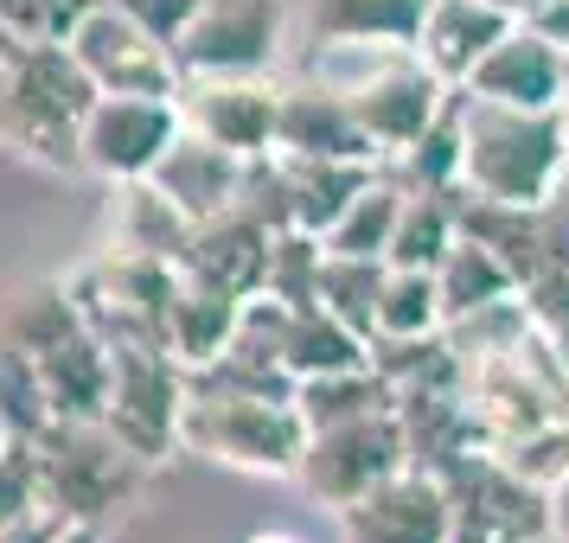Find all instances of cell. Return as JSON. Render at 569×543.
Masks as SVG:
<instances>
[{
    "label": "cell",
    "instance_id": "1",
    "mask_svg": "<svg viewBox=\"0 0 569 543\" xmlns=\"http://www.w3.org/2000/svg\"><path fill=\"white\" fill-rule=\"evenodd\" d=\"M97 78L71 46H0V141L46 173H83V122L97 109Z\"/></svg>",
    "mask_w": 569,
    "mask_h": 543
},
{
    "label": "cell",
    "instance_id": "2",
    "mask_svg": "<svg viewBox=\"0 0 569 543\" xmlns=\"http://www.w3.org/2000/svg\"><path fill=\"white\" fill-rule=\"evenodd\" d=\"M563 180V109H518L461 90V192L492 205H543Z\"/></svg>",
    "mask_w": 569,
    "mask_h": 543
},
{
    "label": "cell",
    "instance_id": "3",
    "mask_svg": "<svg viewBox=\"0 0 569 543\" xmlns=\"http://www.w3.org/2000/svg\"><path fill=\"white\" fill-rule=\"evenodd\" d=\"M7 345L32 359L58 422H90V415L109 410L116 345L90 326V313L78 308L71 282L13 288V301H7Z\"/></svg>",
    "mask_w": 569,
    "mask_h": 543
},
{
    "label": "cell",
    "instance_id": "4",
    "mask_svg": "<svg viewBox=\"0 0 569 543\" xmlns=\"http://www.w3.org/2000/svg\"><path fill=\"white\" fill-rule=\"evenodd\" d=\"M39 461H46V505L64 524H90V531H103L109 517L141 505V492L154 480V461L134 454L103 415L52 422L39 435Z\"/></svg>",
    "mask_w": 569,
    "mask_h": 543
},
{
    "label": "cell",
    "instance_id": "5",
    "mask_svg": "<svg viewBox=\"0 0 569 543\" xmlns=\"http://www.w3.org/2000/svg\"><path fill=\"white\" fill-rule=\"evenodd\" d=\"M308 415L295 396H224V390H192L180 422V448L231 473H269L295 480L308 454Z\"/></svg>",
    "mask_w": 569,
    "mask_h": 543
},
{
    "label": "cell",
    "instance_id": "6",
    "mask_svg": "<svg viewBox=\"0 0 569 543\" xmlns=\"http://www.w3.org/2000/svg\"><path fill=\"white\" fill-rule=\"evenodd\" d=\"M339 52L359 58V71H346V78H333V83L352 97L365 134L378 141L385 160L403 154L416 134L436 129V115L455 103V90H461V83L441 78L416 46H339Z\"/></svg>",
    "mask_w": 569,
    "mask_h": 543
},
{
    "label": "cell",
    "instance_id": "7",
    "mask_svg": "<svg viewBox=\"0 0 569 543\" xmlns=\"http://www.w3.org/2000/svg\"><path fill=\"white\" fill-rule=\"evenodd\" d=\"M78 308L90 313V326L109 345H167V308H173V288L180 269L154 257H129V250H97V257L64 275Z\"/></svg>",
    "mask_w": 569,
    "mask_h": 543
},
{
    "label": "cell",
    "instance_id": "8",
    "mask_svg": "<svg viewBox=\"0 0 569 543\" xmlns=\"http://www.w3.org/2000/svg\"><path fill=\"white\" fill-rule=\"evenodd\" d=\"M410 466V441H403V415L397 410H371L333 429H313L308 454H301V492L327 512H346L352 499H365L371 486H385L390 473Z\"/></svg>",
    "mask_w": 569,
    "mask_h": 543
},
{
    "label": "cell",
    "instance_id": "9",
    "mask_svg": "<svg viewBox=\"0 0 569 543\" xmlns=\"http://www.w3.org/2000/svg\"><path fill=\"white\" fill-rule=\"evenodd\" d=\"M192 403V371L167 345H116V378H109L103 422L129 441L134 454L167 461L180 448V422Z\"/></svg>",
    "mask_w": 569,
    "mask_h": 543
},
{
    "label": "cell",
    "instance_id": "10",
    "mask_svg": "<svg viewBox=\"0 0 569 543\" xmlns=\"http://www.w3.org/2000/svg\"><path fill=\"white\" fill-rule=\"evenodd\" d=\"M288 46V0H206L173 39L186 78H269Z\"/></svg>",
    "mask_w": 569,
    "mask_h": 543
},
{
    "label": "cell",
    "instance_id": "11",
    "mask_svg": "<svg viewBox=\"0 0 569 543\" xmlns=\"http://www.w3.org/2000/svg\"><path fill=\"white\" fill-rule=\"evenodd\" d=\"M441 480H448V499H455V543H531L557 524L550 492L518 480L492 448L467 454Z\"/></svg>",
    "mask_w": 569,
    "mask_h": 543
},
{
    "label": "cell",
    "instance_id": "12",
    "mask_svg": "<svg viewBox=\"0 0 569 543\" xmlns=\"http://www.w3.org/2000/svg\"><path fill=\"white\" fill-rule=\"evenodd\" d=\"M71 52H78V64L97 78L103 97H180V83H186L173 39L154 32V27H141L134 13L109 7V0L78 27Z\"/></svg>",
    "mask_w": 569,
    "mask_h": 543
},
{
    "label": "cell",
    "instance_id": "13",
    "mask_svg": "<svg viewBox=\"0 0 569 543\" xmlns=\"http://www.w3.org/2000/svg\"><path fill=\"white\" fill-rule=\"evenodd\" d=\"M180 103L173 97H97L83 122V173L97 180H148L160 154L180 141Z\"/></svg>",
    "mask_w": 569,
    "mask_h": 543
},
{
    "label": "cell",
    "instance_id": "14",
    "mask_svg": "<svg viewBox=\"0 0 569 543\" xmlns=\"http://www.w3.org/2000/svg\"><path fill=\"white\" fill-rule=\"evenodd\" d=\"M339 543H455V499L429 466H403L339 512Z\"/></svg>",
    "mask_w": 569,
    "mask_h": 543
},
{
    "label": "cell",
    "instance_id": "15",
    "mask_svg": "<svg viewBox=\"0 0 569 543\" xmlns=\"http://www.w3.org/2000/svg\"><path fill=\"white\" fill-rule=\"evenodd\" d=\"M180 122L243 160L276 154V115H282V83L276 78H186L180 83Z\"/></svg>",
    "mask_w": 569,
    "mask_h": 543
},
{
    "label": "cell",
    "instance_id": "16",
    "mask_svg": "<svg viewBox=\"0 0 569 543\" xmlns=\"http://www.w3.org/2000/svg\"><path fill=\"white\" fill-rule=\"evenodd\" d=\"M276 154L295 160H385L365 134L352 97L333 78L282 83V115H276Z\"/></svg>",
    "mask_w": 569,
    "mask_h": 543
},
{
    "label": "cell",
    "instance_id": "17",
    "mask_svg": "<svg viewBox=\"0 0 569 543\" xmlns=\"http://www.w3.org/2000/svg\"><path fill=\"white\" fill-rule=\"evenodd\" d=\"M461 90L492 97V103H518V109H563L569 103V58H563V46H550L543 32H531L518 20V27L473 64V78H467Z\"/></svg>",
    "mask_w": 569,
    "mask_h": 543
},
{
    "label": "cell",
    "instance_id": "18",
    "mask_svg": "<svg viewBox=\"0 0 569 543\" xmlns=\"http://www.w3.org/2000/svg\"><path fill=\"white\" fill-rule=\"evenodd\" d=\"M269 250H276V231H269L262 218H250L243 205H231V211H218V218H206V224H192L180 275L250 301V294H262V282H269Z\"/></svg>",
    "mask_w": 569,
    "mask_h": 543
},
{
    "label": "cell",
    "instance_id": "19",
    "mask_svg": "<svg viewBox=\"0 0 569 543\" xmlns=\"http://www.w3.org/2000/svg\"><path fill=\"white\" fill-rule=\"evenodd\" d=\"M243 173H250L243 154H231V148H218V141H206V134H192V129H180V141L160 154V167L148 173V180H154L192 224H206V218H218V211H231L237 199H243Z\"/></svg>",
    "mask_w": 569,
    "mask_h": 543
},
{
    "label": "cell",
    "instance_id": "20",
    "mask_svg": "<svg viewBox=\"0 0 569 543\" xmlns=\"http://www.w3.org/2000/svg\"><path fill=\"white\" fill-rule=\"evenodd\" d=\"M397 415H403L410 466L455 473L467 454L487 448V429H480V415L467 403V390H403V396H397Z\"/></svg>",
    "mask_w": 569,
    "mask_h": 543
},
{
    "label": "cell",
    "instance_id": "21",
    "mask_svg": "<svg viewBox=\"0 0 569 543\" xmlns=\"http://www.w3.org/2000/svg\"><path fill=\"white\" fill-rule=\"evenodd\" d=\"M512 27L518 20L506 7H492V0H429V20H422L416 52L429 58L448 83H467L473 64H480Z\"/></svg>",
    "mask_w": 569,
    "mask_h": 543
},
{
    "label": "cell",
    "instance_id": "22",
    "mask_svg": "<svg viewBox=\"0 0 569 543\" xmlns=\"http://www.w3.org/2000/svg\"><path fill=\"white\" fill-rule=\"evenodd\" d=\"M186 243H192V218H186L154 180H116L109 185V250L129 257H154L180 269Z\"/></svg>",
    "mask_w": 569,
    "mask_h": 543
},
{
    "label": "cell",
    "instance_id": "23",
    "mask_svg": "<svg viewBox=\"0 0 569 543\" xmlns=\"http://www.w3.org/2000/svg\"><path fill=\"white\" fill-rule=\"evenodd\" d=\"M282 167H288L295 231H313V237L333 231L339 218H346V205L385 173V160H295V154H282Z\"/></svg>",
    "mask_w": 569,
    "mask_h": 543
},
{
    "label": "cell",
    "instance_id": "24",
    "mask_svg": "<svg viewBox=\"0 0 569 543\" xmlns=\"http://www.w3.org/2000/svg\"><path fill=\"white\" fill-rule=\"evenodd\" d=\"M313 46H416L429 0H313Z\"/></svg>",
    "mask_w": 569,
    "mask_h": 543
},
{
    "label": "cell",
    "instance_id": "25",
    "mask_svg": "<svg viewBox=\"0 0 569 543\" xmlns=\"http://www.w3.org/2000/svg\"><path fill=\"white\" fill-rule=\"evenodd\" d=\"M237 320H243V294H224V288H206V282H186L180 275L173 308H167V352L186 371H199V364H211L237 339Z\"/></svg>",
    "mask_w": 569,
    "mask_h": 543
},
{
    "label": "cell",
    "instance_id": "26",
    "mask_svg": "<svg viewBox=\"0 0 569 543\" xmlns=\"http://www.w3.org/2000/svg\"><path fill=\"white\" fill-rule=\"evenodd\" d=\"M436 288H441V313H448V320H467V313H480V308H492V301L518 294V275L492 243L461 231L455 250L436 262Z\"/></svg>",
    "mask_w": 569,
    "mask_h": 543
},
{
    "label": "cell",
    "instance_id": "27",
    "mask_svg": "<svg viewBox=\"0 0 569 543\" xmlns=\"http://www.w3.org/2000/svg\"><path fill=\"white\" fill-rule=\"evenodd\" d=\"M371 359V339L346 326L333 308H288V371L295 378H327V371H352Z\"/></svg>",
    "mask_w": 569,
    "mask_h": 543
},
{
    "label": "cell",
    "instance_id": "28",
    "mask_svg": "<svg viewBox=\"0 0 569 543\" xmlns=\"http://www.w3.org/2000/svg\"><path fill=\"white\" fill-rule=\"evenodd\" d=\"M295 410L308 415V429H333V422H352V415L371 410H397V390L378 364L365 359L352 371H327V378H301L295 384Z\"/></svg>",
    "mask_w": 569,
    "mask_h": 543
},
{
    "label": "cell",
    "instance_id": "29",
    "mask_svg": "<svg viewBox=\"0 0 569 543\" xmlns=\"http://www.w3.org/2000/svg\"><path fill=\"white\" fill-rule=\"evenodd\" d=\"M371 364L390 378V390H461L467 384V359L455 352L448 326L441 333H416V339H371Z\"/></svg>",
    "mask_w": 569,
    "mask_h": 543
},
{
    "label": "cell",
    "instance_id": "30",
    "mask_svg": "<svg viewBox=\"0 0 569 543\" xmlns=\"http://www.w3.org/2000/svg\"><path fill=\"white\" fill-rule=\"evenodd\" d=\"M461 237V199L455 192H410L397 237H390V269H436Z\"/></svg>",
    "mask_w": 569,
    "mask_h": 543
},
{
    "label": "cell",
    "instance_id": "31",
    "mask_svg": "<svg viewBox=\"0 0 569 543\" xmlns=\"http://www.w3.org/2000/svg\"><path fill=\"white\" fill-rule=\"evenodd\" d=\"M403 199H410V185L397 180V173H378V180L346 205V218L327 231V250H333V257H390V237H397Z\"/></svg>",
    "mask_w": 569,
    "mask_h": 543
},
{
    "label": "cell",
    "instance_id": "32",
    "mask_svg": "<svg viewBox=\"0 0 569 543\" xmlns=\"http://www.w3.org/2000/svg\"><path fill=\"white\" fill-rule=\"evenodd\" d=\"M390 262L385 257H333L320 269V308H333L346 326H359L365 339L378 333V294H385Z\"/></svg>",
    "mask_w": 569,
    "mask_h": 543
},
{
    "label": "cell",
    "instance_id": "33",
    "mask_svg": "<svg viewBox=\"0 0 569 543\" xmlns=\"http://www.w3.org/2000/svg\"><path fill=\"white\" fill-rule=\"evenodd\" d=\"M441 326H448V313H441L436 269H390L385 294H378V333L385 339H416V333H441Z\"/></svg>",
    "mask_w": 569,
    "mask_h": 543
},
{
    "label": "cell",
    "instance_id": "34",
    "mask_svg": "<svg viewBox=\"0 0 569 543\" xmlns=\"http://www.w3.org/2000/svg\"><path fill=\"white\" fill-rule=\"evenodd\" d=\"M320 269H327V237L276 231L262 294H276V301H288V308H313V301H320Z\"/></svg>",
    "mask_w": 569,
    "mask_h": 543
},
{
    "label": "cell",
    "instance_id": "35",
    "mask_svg": "<svg viewBox=\"0 0 569 543\" xmlns=\"http://www.w3.org/2000/svg\"><path fill=\"white\" fill-rule=\"evenodd\" d=\"M103 0H0V39H27V46H71L78 27Z\"/></svg>",
    "mask_w": 569,
    "mask_h": 543
},
{
    "label": "cell",
    "instance_id": "36",
    "mask_svg": "<svg viewBox=\"0 0 569 543\" xmlns=\"http://www.w3.org/2000/svg\"><path fill=\"white\" fill-rule=\"evenodd\" d=\"M0 422H7V435H46L58 422L52 396L39 384V371H32L27 352H13L7 345V359H0Z\"/></svg>",
    "mask_w": 569,
    "mask_h": 543
},
{
    "label": "cell",
    "instance_id": "37",
    "mask_svg": "<svg viewBox=\"0 0 569 543\" xmlns=\"http://www.w3.org/2000/svg\"><path fill=\"white\" fill-rule=\"evenodd\" d=\"M492 454H499V461L512 466L518 480H531V486L557 492V486L569 480V422L557 415V422H543V429H531V435L499 441Z\"/></svg>",
    "mask_w": 569,
    "mask_h": 543
},
{
    "label": "cell",
    "instance_id": "38",
    "mask_svg": "<svg viewBox=\"0 0 569 543\" xmlns=\"http://www.w3.org/2000/svg\"><path fill=\"white\" fill-rule=\"evenodd\" d=\"M109 7H122V13H134L141 27L167 32V39H180V32L192 27V13H199L206 0H109Z\"/></svg>",
    "mask_w": 569,
    "mask_h": 543
},
{
    "label": "cell",
    "instance_id": "39",
    "mask_svg": "<svg viewBox=\"0 0 569 543\" xmlns=\"http://www.w3.org/2000/svg\"><path fill=\"white\" fill-rule=\"evenodd\" d=\"M525 27L543 32L550 46H563V52H569V0H538V7L525 13Z\"/></svg>",
    "mask_w": 569,
    "mask_h": 543
},
{
    "label": "cell",
    "instance_id": "40",
    "mask_svg": "<svg viewBox=\"0 0 569 543\" xmlns=\"http://www.w3.org/2000/svg\"><path fill=\"white\" fill-rule=\"evenodd\" d=\"M58 543H103V531H90V524H71V531H64Z\"/></svg>",
    "mask_w": 569,
    "mask_h": 543
},
{
    "label": "cell",
    "instance_id": "41",
    "mask_svg": "<svg viewBox=\"0 0 569 543\" xmlns=\"http://www.w3.org/2000/svg\"><path fill=\"white\" fill-rule=\"evenodd\" d=\"M492 7H506V13H512V20H525V13H531V7H538V0H492Z\"/></svg>",
    "mask_w": 569,
    "mask_h": 543
},
{
    "label": "cell",
    "instance_id": "42",
    "mask_svg": "<svg viewBox=\"0 0 569 543\" xmlns=\"http://www.w3.org/2000/svg\"><path fill=\"white\" fill-rule=\"evenodd\" d=\"M531 543H569V531H557V524H550V531H543V537H531Z\"/></svg>",
    "mask_w": 569,
    "mask_h": 543
},
{
    "label": "cell",
    "instance_id": "43",
    "mask_svg": "<svg viewBox=\"0 0 569 543\" xmlns=\"http://www.w3.org/2000/svg\"><path fill=\"white\" fill-rule=\"evenodd\" d=\"M257 543H301V537H257Z\"/></svg>",
    "mask_w": 569,
    "mask_h": 543
},
{
    "label": "cell",
    "instance_id": "44",
    "mask_svg": "<svg viewBox=\"0 0 569 543\" xmlns=\"http://www.w3.org/2000/svg\"><path fill=\"white\" fill-rule=\"evenodd\" d=\"M563 134H569V103H563Z\"/></svg>",
    "mask_w": 569,
    "mask_h": 543
},
{
    "label": "cell",
    "instance_id": "45",
    "mask_svg": "<svg viewBox=\"0 0 569 543\" xmlns=\"http://www.w3.org/2000/svg\"><path fill=\"white\" fill-rule=\"evenodd\" d=\"M563 58H569V52H563Z\"/></svg>",
    "mask_w": 569,
    "mask_h": 543
}]
</instances>
